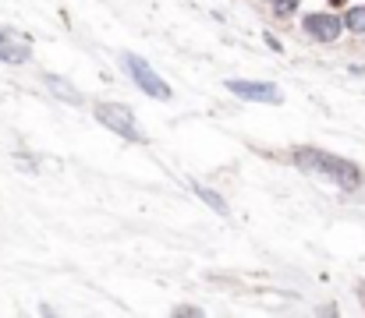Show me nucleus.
I'll use <instances>...</instances> for the list:
<instances>
[{"mask_svg":"<svg viewBox=\"0 0 365 318\" xmlns=\"http://www.w3.org/2000/svg\"><path fill=\"white\" fill-rule=\"evenodd\" d=\"M294 163L302 166V170H309V174H319V177H327L330 184H337V188H344V191H355V188H362V170L351 163V159H344V156H330V152H323V149H294Z\"/></svg>","mask_w":365,"mask_h":318,"instance_id":"f257e3e1","label":"nucleus"},{"mask_svg":"<svg viewBox=\"0 0 365 318\" xmlns=\"http://www.w3.org/2000/svg\"><path fill=\"white\" fill-rule=\"evenodd\" d=\"M124 71H128V78L145 92V96H153V100H170V85L142 60V57H135V53H128L124 57Z\"/></svg>","mask_w":365,"mask_h":318,"instance_id":"f03ea898","label":"nucleus"},{"mask_svg":"<svg viewBox=\"0 0 365 318\" xmlns=\"http://www.w3.org/2000/svg\"><path fill=\"white\" fill-rule=\"evenodd\" d=\"M96 120H100L103 127H110L114 134H121V138L142 142L138 120H135V113H131L124 103H100V106H96Z\"/></svg>","mask_w":365,"mask_h":318,"instance_id":"7ed1b4c3","label":"nucleus"},{"mask_svg":"<svg viewBox=\"0 0 365 318\" xmlns=\"http://www.w3.org/2000/svg\"><path fill=\"white\" fill-rule=\"evenodd\" d=\"M227 89L242 100H252V103H280V89L277 85H266V82H227Z\"/></svg>","mask_w":365,"mask_h":318,"instance_id":"20e7f679","label":"nucleus"},{"mask_svg":"<svg viewBox=\"0 0 365 318\" xmlns=\"http://www.w3.org/2000/svg\"><path fill=\"white\" fill-rule=\"evenodd\" d=\"M302 25H305V32H309L312 39H319V43H334V39L341 36V18H337V14H309Z\"/></svg>","mask_w":365,"mask_h":318,"instance_id":"39448f33","label":"nucleus"},{"mask_svg":"<svg viewBox=\"0 0 365 318\" xmlns=\"http://www.w3.org/2000/svg\"><path fill=\"white\" fill-rule=\"evenodd\" d=\"M29 53H32V50H29V43H25L21 36L0 28V60H4V64H25Z\"/></svg>","mask_w":365,"mask_h":318,"instance_id":"423d86ee","label":"nucleus"},{"mask_svg":"<svg viewBox=\"0 0 365 318\" xmlns=\"http://www.w3.org/2000/svg\"><path fill=\"white\" fill-rule=\"evenodd\" d=\"M46 85H50V89H53V92H57V96H61V100H64V103H82V92H78V89H71V85H68V82H64V78H57V75H50V78H46Z\"/></svg>","mask_w":365,"mask_h":318,"instance_id":"0eeeda50","label":"nucleus"},{"mask_svg":"<svg viewBox=\"0 0 365 318\" xmlns=\"http://www.w3.org/2000/svg\"><path fill=\"white\" fill-rule=\"evenodd\" d=\"M195 195H199V198H202V202H206L210 209H217L220 216H227V202H224V198H220L217 191H210L206 184H195Z\"/></svg>","mask_w":365,"mask_h":318,"instance_id":"6e6552de","label":"nucleus"},{"mask_svg":"<svg viewBox=\"0 0 365 318\" xmlns=\"http://www.w3.org/2000/svg\"><path fill=\"white\" fill-rule=\"evenodd\" d=\"M341 25H348L351 32H365V7H351V11L344 14Z\"/></svg>","mask_w":365,"mask_h":318,"instance_id":"1a4fd4ad","label":"nucleus"},{"mask_svg":"<svg viewBox=\"0 0 365 318\" xmlns=\"http://www.w3.org/2000/svg\"><path fill=\"white\" fill-rule=\"evenodd\" d=\"M269 4H273V14L287 18V14H294V7H298L302 0H269Z\"/></svg>","mask_w":365,"mask_h":318,"instance_id":"9d476101","label":"nucleus"},{"mask_svg":"<svg viewBox=\"0 0 365 318\" xmlns=\"http://www.w3.org/2000/svg\"><path fill=\"white\" fill-rule=\"evenodd\" d=\"M359 297H362V304H365V283H362V287H359Z\"/></svg>","mask_w":365,"mask_h":318,"instance_id":"9b49d317","label":"nucleus"},{"mask_svg":"<svg viewBox=\"0 0 365 318\" xmlns=\"http://www.w3.org/2000/svg\"><path fill=\"white\" fill-rule=\"evenodd\" d=\"M334 4H344V0H334Z\"/></svg>","mask_w":365,"mask_h":318,"instance_id":"f8f14e48","label":"nucleus"}]
</instances>
